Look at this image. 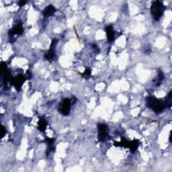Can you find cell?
Returning a JSON list of instances; mask_svg holds the SVG:
<instances>
[{
  "instance_id": "obj_16",
  "label": "cell",
  "mask_w": 172,
  "mask_h": 172,
  "mask_svg": "<svg viewBox=\"0 0 172 172\" xmlns=\"http://www.w3.org/2000/svg\"><path fill=\"white\" fill-rule=\"evenodd\" d=\"M26 3V2H24V1H20L18 4H19V6H23L24 5H25Z\"/></svg>"
},
{
  "instance_id": "obj_2",
  "label": "cell",
  "mask_w": 172,
  "mask_h": 172,
  "mask_svg": "<svg viewBox=\"0 0 172 172\" xmlns=\"http://www.w3.org/2000/svg\"><path fill=\"white\" fill-rule=\"evenodd\" d=\"M166 7L163 2L159 1H154L150 8L151 14L155 20H159L164 14Z\"/></svg>"
},
{
  "instance_id": "obj_7",
  "label": "cell",
  "mask_w": 172,
  "mask_h": 172,
  "mask_svg": "<svg viewBox=\"0 0 172 172\" xmlns=\"http://www.w3.org/2000/svg\"><path fill=\"white\" fill-rule=\"evenodd\" d=\"M23 32H24V28L22 26V23H18L9 31V35L10 36L20 35L23 33Z\"/></svg>"
},
{
  "instance_id": "obj_10",
  "label": "cell",
  "mask_w": 172,
  "mask_h": 172,
  "mask_svg": "<svg viewBox=\"0 0 172 172\" xmlns=\"http://www.w3.org/2000/svg\"><path fill=\"white\" fill-rule=\"evenodd\" d=\"M47 126V122L44 117H40L38 122V129L40 131L44 133L46 130Z\"/></svg>"
},
{
  "instance_id": "obj_13",
  "label": "cell",
  "mask_w": 172,
  "mask_h": 172,
  "mask_svg": "<svg viewBox=\"0 0 172 172\" xmlns=\"http://www.w3.org/2000/svg\"><path fill=\"white\" fill-rule=\"evenodd\" d=\"M164 74L161 70H159L158 71V77H157V81L156 83V85H159L162 82V81L164 79Z\"/></svg>"
},
{
  "instance_id": "obj_6",
  "label": "cell",
  "mask_w": 172,
  "mask_h": 172,
  "mask_svg": "<svg viewBox=\"0 0 172 172\" xmlns=\"http://www.w3.org/2000/svg\"><path fill=\"white\" fill-rule=\"evenodd\" d=\"M57 44L55 43H51L50 46V49L47 52H45L44 57L47 61H53L56 58V52H55V48H56Z\"/></svg>"
},
{
  "instance_id": "obj_9",
  "label": "cell",
  "mask_w": 172,
  "mask_h": 172,
  "mask_svg": "<svg viewBox=\"0 0 172 172\" xmlns=\"http://www.w3.org/2000/svg\"><path fill=\"white\" fill-rule=\"evenodd\" d=\"M55 11H56V8L52 5H49L44 8L43 11V14L45 17H49V16L54 14Z\"/></svg>"
},
{
  "instance_id": "obj_14",
  "label": "cell",
  "mask_w": 172,
  "mask_h": 172,
  "mask_svg": "<svg viewBox=\"0 0 172 172\" xmlns=\"http://www.w3.org/2000/svg\"><path fill=\"white\" fill-rule=\"evenodd\" d=\"M91 73H92V71H91V69L88 68V69H86L85 71L82 73V77H84L85 79H89L90 77H91Z\"/></svg>"
},
{
  "instance_id": "obj_11",
  "label": "cell",
  "mask_w": 172,
  "mask_h": 172,
  "mask_svg": "<svg viewBox=\"0 0 172 172\" xmlns=\"http://www.w3.org/2000/svg\"><path fill=\"white\" fill-rule=\"evenodd\" d=\"M138 141L137 140H133L132 141H129V147L128 148H129L130 149V151H135L138 147Z\"/></svg>"
},
{
  "instance_id": "obj_3",
  "label": "cell",
  "mask_w": 172,
  "mask_h": 172,
  "mask_svg": "<svg viewBox=\"0 0 172 172\" xmlns=\"http://www.w3.org/2000/svg\"><path fill=\"white\" fill-rule=\"evenodd\" d=\"M97 130H98V140H99L100 142L105 141L106 139L109 136L108 126L103 123H99L97 124Z\"/></svg>"
},
{
  "instance_id": "obj_5",
  "label": "cell",
  "mask_w": 172,
  "mask_h": 172,
  "mask_svg": "<svg viewBox=\"0 0 172 172\" xmlns=\"http://www.w3.org/2000/svg\"><path fill=\"white\" fill-rule=\"evenodd\" d=\"M25 80H26L25 77L22 75H19L17 77L11 78L10 81V82L11 85H13L14 86L16 89H17L19 91L20 88H21L22 85H23L24 82L25 81Z\"/></svg>"
},
{
  "instance_id": "obj_4",
  "label": "cell",
  "mask_w": 172,
  "mask_h": 172,
  "mask_svg": "<svg viewBox=\"0 0 172 172\" xmlns=\"http://www.w3.org/2000/svg\"><path fill=\"white\" fill-rule=\"evenodd\" d=\"M71 100L66 98L61 102L59 105V112L64 116H67L71 110Z\"/></svg>"
},
{
  "instance_id": "obj_15",
  "label": "cell",
  "mask_w": 172,
  "mask_h": 172,
  "mask_svg": "<svg viewBox=\"0 0 172 172\" xmlns=\"http://www.w3.org/2000/svg\"><path fill=\"white\" fill-rule=\"evenodd\" d=\"M2 133H1V134H2V138H3L4 137V135H5L6 133V130L5 127H4L3 126H2Z\"/></svg>"
},
{
  "instance_id": "obj_12",
  "label": "cell",
  "mask_w": 172,
  "mask_h": 172,
  "mask_svg": "<svg viewBox=\"0 0 172 172\" xmlns=\"http://www.w3.org/2000/svg\"><path fill=\"white\" fill-rule=\"evenodd\" d=\"M171 93H172V92L170 91V93H168V95H167L165 100L167 108H171V103H172V102H172V96H171Z\"/></svg>"
},
{
  "instance_id": "obj_8",
  "label": "cell",
  "mask_w": 172,
  "mask_h": 172,
  "mask_svg": "<svg viewBox=\"0 0 172 172\" xmlns=\"http://www.w3.org/2000/svg\"><path fill=\"white\" fill-rule=\"evenodd\" d=\"M106 32L107 35V39L109 42H113L115 39V32L114 30L112 25H108L106 26Z\"/></svg>"
},
{
  "instance_id": "obj_1",
  "label": "cell",
  "mask_w": 172,
  "mask_h": 172,
  "mask_svg": "<svg viewBox=\"0 0 172 172\" xmlns=\"http://www.w3.org/2000/svg\"><path fill=\"white\" fill-rule=\"evenodd\" d=\"M146 104L147 107L157 114L161 113L167 108L165 100L159 99L153 96L147 97Z\"/></svg>"
}]
</instances>
